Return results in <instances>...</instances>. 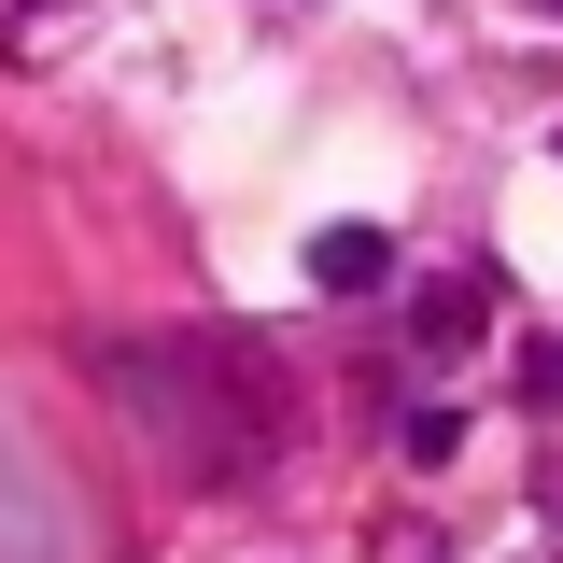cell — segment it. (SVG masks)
Returning a JSON list of instances; mask_svg holds the SVG:
<instances>
[{"mask_svg":"<svg viewBox=\"0 0 563 563\" xmlns=\"http://www.w3.org/2000/svg\"><path fill=\"white\" fill-rule=\"evenodd\" d=\"M409 339L437 352V366H465V352L493 339V282H422V296H409Z\"/></svg>","mask_w":563,"mask_h":563,"instance_id":"obj_2","label":"cell"},{"mask_svg":"<svg viewBox=\"0 0 563 563\" xmlns=\"http://www.w3.org/2000/svg\"><path fill=\"white\" fill-rule=\"evenodd\" d=\"M310 282H324V296H380V282H395V240H380V225H324V240H310Z\"/></svg>","mask_w":563,"mask_h":563,"instance_id":"obj_3","label":"cell"},{"mask_svg":"<svg viewBox=\"0 0 563 563\" xmlns=\"http://www.w3.org/2000/svg\"><path fill=\"white\" fill-rule=\"evenodd\" d=\"M395 451H409V465H451V451H465V409H451V395L409 409V422H395Z\"/></svg>","mask_w":563,"mask_h":563,"instance_id":"obj_4","label":"cell"},{"mask_svg":"<svg viewBox=\"0 0 563 563\" xmlns=\"http://www.w3.org/2000/svg\"><path fill=\"white\" fill-rule=\"evenodd\" d=\"M113 409L141 422V451H169V479H240L254 465V422H225V352L184 339H99Z\"/></svg>","mask_w":563,"mask_h":563,"instance_id":"obj_1","label":"cell"},{"mask_svg":"<svg viewBox=\"0 0 563 563\" xmlns=\"http://www.w3.org/2000/svg\"><path fill=\"white\" fill-rule=\"evenodd\" d=\"M521 409H563V339H521Z\"/></svg>","mask_w":563,"mask_h":563,"instance_id":"obj_5","label":"cell"},{"mask_svg":"<svg viewBox=\"0 0 563 563\" xmlns=\"http://www.w3.org/2000/svg\"><path fill=\"white\" fill-rule=\"evenodd\" d=\"M550 14H563V0H550Z\"/></svg>","mask_w":563,"mask_h":563,"instance_id":"obj_6","label":"cell"}]
</instances>
